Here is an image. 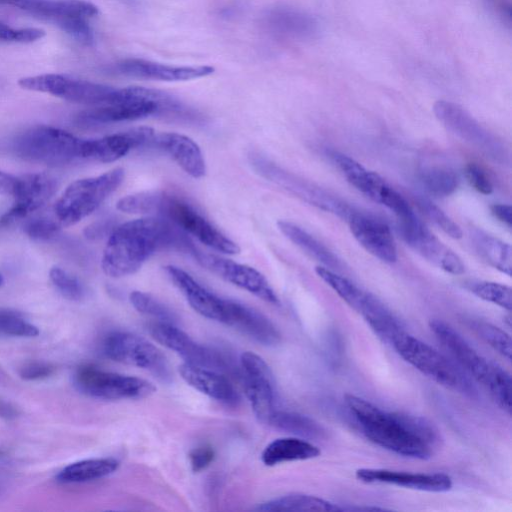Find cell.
Instances as JSON below:
<instances>
[{
  "instance_id": "cell-1",
  "label": "cell",
  "mask_w": 512,
  "mask_h": 512,
  "mask_svg": "<svg viewBox=\"0 0 512 512\" xmlns=\"http://www.w3.org/2000/svg\"><path fill=\"white\" fill-rule=\"evenodd\" d=\"M175 248L191 254L194 243L187 235L163 217L131 220L116 226L103 251V272L113 278L137 272L156 252Z\"/></svg>"
},
{
  "instance_id": "cell-2",
  "label": "cell",
  "mask_w": 512,
  "mask_h": 512,
  "mask_svg": "<svg viewBox=\"0 0 512 512\" xmlns=\"http://www.w3.org/2000/svg\"><path fill=\"white\" fill-rule=\"evenodd\" d=\"M345 402L365 436L373 443L396 454L427 459L439 441L436 427L427 419L404 412L382 410L355 395Z\"/></svg>"
},
{
  "instance_id": "cell-3",
  "label": "cell",
  "mask_w": 512,
  "mask_h": 512,
  "mask_svg": "<svg viewBox=\"0 0 512 512\" xmlns=\"http://www.w3.org/2000/svg\"><path fill=\"white\" fill-rule=\"evenodd\" d=\"M430 328L457 364L488 389L497 404L511 414V376L498 364L481 356L449 324L431 320Z\"/></svg>"
},
{
  "instance_id": "cell-4",
  "label": "cell",
  "mask_w": 512,
  "mask_h": 512,
  "mask_svg": "<svg viewBox=\"0 0 512 512\" xmlns=\"http://www.w3.org/2000/svg\"><path fill=\"white\" fill-rule=\"evenodd\" d=\"M391 345L405 361L437 383L466 396L476 395V387L462 368L428 344L403 331Z\"/></svg>"
},
{
  "instance_id": "cell-5",
  "label": "cell",
  "mask_w": 512,
  "mask_h": 512,
  "mask_svg": "<svg viewBox=\"0 0 512 512\" xmlns=\"http://www.w3.org/2000/svg\"><path fill=\"white\" fill-rule=\"evenodd\" d=\"M82 141L59 128L37 125L19 134L12 150L25 161L57 167L81 158Z\"/></svg>"
},
{
  "instance_id": "cell-6",
  "label": "cell",
  "mask_w": 512,
  "mask_h": 512,
  "mask_svg": "<svg viewBox=\"0 0 512 512\" xmlns=\"http://www.w3.org/2000/svg\"><path fill=\"white\" fill-rule=\"evenodd\" d=\"M124 170L114 168L96 177L72 182L54 206V215L62 226H71L97 210L124 180Z\"/></svg>"
},
{
  "instance_id": "cell-7",
  "label": "cell",
  "mask_w": 512,
  "mask_h": 512,
  "mask_svg": "<svg viewBox=\"0 0 512 512\" xmlns=\"http://www.w3.org/2000/svg\"><path fill=\"white\" fill-rule=\"evenodd\" d=\"M31 15L55 23L78 42L91 45L94 33L90 20L99 14L97 6L86 0H0Z\"/></svg>"
},
{
  "instance_id": "cell-8",
  "label": "cell",
  "mask_w": 512,
  "mask_h": 512,
  "mask_svg": "<svg viewBox=\"0 0 512 512\" xmlns=\"http://www.w3.org/2000/svg\"><path fill=\"white\" fill-rule=\"evenodd\" d=\"M18 85L30 91L42 92L63 100L92 106L124 101V88L94 83L62 74H41L19 79Z\"/></svg>"
},
{
  "instance_id": "cell-9",
  "label": "cell",
  "mask_w": 512,
  "mask_h": 512,
  "mask_svg": "<svg viewBox=\"0 0 512 512\" xmlns=\"http://www.w3.org/2000/svg\"><path fill=\"white\" fill-rule=\"evenodd\" d=\"M207 247L225 254H237L239 246L214 227L183 198L159 191L155 212Z\"/></svg>"
},
{
  "instance_id": "cell-10",
  "label": "cell",
  "mask_w": 512,
  "mask_h": 512,
  "mask_svg": "<svg viewBox=\"0 0 512 512\" xmlns=\"http://www.w3.org/2000/svg\"><path fill=\"white\" fill-rule=\"evenodd\" d=\"M252 168L261 177L283 188L303 201L348 220L354 211L342 200L330 195L313 183L284 170L266 157L252 153L249 156Z\"/></svg>"
},
{
  "instance_id": "cell-11",
  "label": "cell",
  "mask_w": 512,
  "mask_h": 512,
  "mask_svg": "<svg viewBox=\"0 0 512 512\" xmlns=\"http://www.w3.org/2000/svg\"><path fill=\"white\" fill-rule=\"evenodd\" d=\"M74 384L80 392L105 400L143 399L156 391V387L145 379L104 371L92 365L77 369Z\"/></svg>"
},
{
  "instance_id": "cell-12",
  "label": "cell",
  "mask_w": 512,
  "mask_h": 512,
  "mask_svg": "<svg viewBox=\"0 0 512 512\" xmlns=\"http://www.w3.org/2000/svg\"><path fill=\"white\" fill-rule=\"evenodd\" d=\"M102 352L110 360L145 369L162 380L170 378L169 364L162 351L136 334L123 331L107 334Z\"/></svg>"
},
{
  "instance_id": "cell-13",
  "label": "cell",
  "mask_w": 512,
  "mask_h": 512,
  "mask_svg": "<svg viewBox=\"0 0 512 512\" xmlns=\"http://www.w3.org/2000/svg\"><path fill=\"white\" fill-rule=\"evenodd\" d=\"M134 91L135 98L133 99L98 105L82 111L77 116L78 123L95 126L158 115L160 101L165 92L139 86H134Z\"/></svg>"
},
{
  "instance_id": "cell-14",
  "label": "cell",
  "mask_w": 512,
  "mask_h": 512,
  "mask_svg": "<svg viewBox=\"0 0 512 512\" xmlns=\"http://www.w3.org/2000/svg\"><path fill=\"white\" fill-rule=\"evenodd\" d=\"M397 221L402 239L424 259L445 272L454 275L464 273L465 266L461 258L434 236L414 212Z\"/></svg>"
},
{
  "instance_id": "cell-15",
  "label": "cell",
  "mask_w": 512,
  "mask_h": 512,
  "mask_svg": "<svg viewBox=\"0 0 512 512\" xmlns=\"http://www.w3.org/2000/svg\"><path fill=\"white\" fill-rule=\"evenodd\" d=\"M191 255L205 269L262 300L278 305L279 299L267 279L258 270L230 259L193 249Z\"/></svg>"
},
{
  "instance_id": "cell-16",
  "label": "cell",
  "mask_w": 512,
  "mask_h": 512,
  "mask_svg": "<svg viewBox=\"0 0 512 512\" xmlns=\"http://www.w3.org/2000/svg\"><path fill=\"white\" fill-rule=\"evenodd\" d=\"M433 111L438 120L461 139L494 159L505 157L500 142L458 104L439 100L435 102Z\"/></svg>"
},
{
  "instance_id": "cell-17",
  "label": "cell",
  "mask_w": 512,
  "mask_h": 512,
  "mask_svg": "<svg viewBox=\"0 0 512 512\" xmlns=\"http://www.w3.org/2000/svg\"><path fill=\"white\" fill-rule=\"evenodd\" d=\"M246 397L256 417L269 421L275 411V382L271 369L259 355L246 351L240 357Z\"/></svg>"
},
{
  "instance_id": "cell-18",
  "label": "cell",
  "mask_w": 512,
  "mask_h": 512,
  "mask_svg": "<svg viewBox=\"0 0 512 512\" xmlns=\"http://www.w3.org/2000/svg\"><path fill=\"white\" fill-rule=\"evenodd\" d=\"M56 189V179L47 174H27L18 177L13 205L0 217V225H11L39 210L54 195Z\"/></svg>"
},
{
  "instance_id": "cell-19",
  "label": "cell",
  "mask_w": 512,
  "mask_h": 512,
  "mask_svg": "<svg viewBox=\"0 0 512 512\" xmlns=\"http://www.w3.org/2000/svg\"><path fill=\"white\" fill-rule=\"evenodd\" d=\"M155 131L150 127H137L97 139L82 141L81 158L101 163L114 162L132 149L147 147Z\"/></svg>"
},
{
  "instance_id": "cell-20",
  "label": "cell",
  "mask_w": 512,
  "mask_h": 512,
  "mask_svg": "<svg viewBox=\"0 0 512 512\" xmlns=\"http://www.w3.org/2000/svg\"><path fill=\"white\" fill-rule=\"evenodd\" d=\"M357 242L385 263L396 262L397 248L388 225L372 215L353 211L347 220Z\"/></svg>"
},
{
  "instance_id": "cell-21",
  "label": "cell",
  "mask_w": 512,
  "mask_h": 512,
  "mask_svg": "<svg viewBox=\"0 0 512 512\" xmlns=\"http://www.w3.org/2000/svg\"><path fill=\"white\" fill-rule=\"evenodd\" d=\"M149 331L157 342L177 353L186 363L213 370L224 367L217 354L194 341L172 323L157 321L150 325Z\"/></svg>"
},
{
  "instance_id": "cell-22",
  "label": "cell",
  "mask_w": 512,
  "mask_h": 512,
  "mask_svg": "<svg viewBox=\"0 0 512 512\" xmlns=\"http://www.w3.org/2000/svg\"><path fill=\"white\" fill-rule=\"evenodd\" d=\"M113 71L135 78L160 81H187L209 76L215 68L209 65L172 66L139 58H127L118 61Z\"/></svg>"
},
{
  "instance_id": "cell-23",
  "label": "cell",
  "mask_w": 512,
  "mask_h": 512,
  "mask_svg": "<svg viewBox=\"0 0 512 512\" xmlns=\"http://www.w3.org/2000/svg\"><path fill=\"white\" fill-rule=\"evenodd\" d=\"M221 323L265 346H275L281 340L279 331L265 315L237 301L224 299Z\"/></svg>"
},
{
  "instance_id": "cell-24",
  "label": "cell",
  "mask_w": 512,
  "mask_h": 512,
  "mask_svg": "<svg viewBox=\"0 0 512 512\" xmlns=\"http://www.w3.org/2000/svg\"><path fill=\"white\" fill-rule=\"evenodd\" d=\"M356 478L365 483H385L427 492H446L451 478L443 473H409L388 469L361 468Z\"/></svg>"
},
{
  "instance_id": "cell-25",
  "label": "cell",
  "mask_w": 512,
  "mask_h": 512,
  "mask_svg": "<svg viewBox=\"0 0 512 512\" xmlns=\"http://www.w3.org/2000/svg\"><path fill=\"white\" fill-rule=\"evenodd\" d=\"M147 147L168 154L184 172L193 178H201L206 173L202 151L188 136L173 132L154 133Z\"/></svg>"
},
{
  "instance_id": "cell-26",
  "label": "cell",
  "mask_w": 512,
  "mask_h": 512,
  "mask_svg": "<svg viewBox=\"0 0 512 512\" xmlns=\"http://www.w3.org/2000/svg\"><path fill=\"white\" fill-rule=\"evenodd\" d=\"M165 271L194 311L208 319L222 321L223 298L206 289L179 267L168 265L165 266Z\"/></svg>"
},
{
  "instance_id": "cell-27",
  "label": "cell",
  "mask_w": 512,
  "mask_h": 512,
  "mask_svg": "<svg viewBox=\"0 0 512 512\" xmlns=\"http://www.w3.org/2000/svg\"><path fill=\"white\" fill-rule=\"evenodd\" d=\"M178 372L188 385L210 398L226 404H236L239 400L229 379L216 370L184 362Z\"/></svg>"
},
{
  "instance_id": "cell-28",
  "label": "cell",
  "mask_w": 512,
  "mask_h": 512,
  "mask_svg": "<svg viewBox=\"0 0 512 512\" xmlns=\"http://www.w3.org/2000/svg\"><path fill=\"white\" fill-rule=\"evenodd\" d=\"M329 156L352 186L381 204L391 186L380 175L367 170L353 158L338 151H329Z\"/></svg>"
},
{
  "instance_id": "cell-29",
  "label": "cell",
  "mask_w": 512,
  "mask_h": 512,
  "mask_svg": "<svg viewBox=\"0 0 512 512\" xmlns=\"http://www.w3.org/2000/svg\"><path fill=\"white\" fill-rule=\"evenodd\" d=\"M269 30L292 38L311 37L317 31V22L310 15L292 8H275L264 18Z\"/></svg>"
},
{
  "instance_id": "cell-30",
  "label": "cell",
  "mask_w": 512,
  "mask_h": 512,
  "mask_svg": "<svg viewBox=\"0 0 512 512\" xmlns=\"http://www.w3.org/2000/svg\"><path fill=\"white\" fill-rule=\"evenodd\" d=\"M320 449L311 442L299 437H283L270 442L261 454L266 466H275L285 462L303 461L316 458Z\"/></svg>"
},
{
  "instance_id": "cell-31",
  "label": "cell",
  "mask_w": 512,
  "mask_h": 512,
  "mask_svg": "<svg viewBox=\"0 0 512 512\" xmlns=\"http://www.w3.org/2000/svg\"><path fill=\"white\" fill-rule=\"evenodd\" d=\"M277 226L286 238L310 257L320 262L322 266L331 270L340 269L341 262L337 256L307 231L298 225L285 220L278 221Z\"/></svg>"
},
{
  "instance_id": "cell-32",
  "label": "cell",
  "mask_w": 512,
  "mask_h": 512,
  "mask_svg": "<svg viewBox=\"0 0 512 512\" xmlns=\"http://www.w3.org/2000/svg\"><path fill=\"white\" fill-rule=\"evenodd\" d=\"M471 240L480 258L502 273L511 275L512 250L509 244L480 230L472 232Z\"/></svg>"
},
{
  "instance_id": "cell-33",
  "label": "cell",
  "mask_w": 512,
  "mask_h": 512,
  "mask_svg": "<svg viewBox=\"0 0 512 512\" xmlns=\"http://www.w3.org/2000/svg\"><path fill=\"white\" fill-rule=\"evenodd\" d=\"M119 462L114 458H92L71 463L57 475L62 483H82L101 479L114 473Z\"/></svg>"
},
{
  "instance_id": "cell-34",
  "label": "cell",
  "mask_w": 512,
  "mask_h": 512,
  "mask_svg": "<svg viewBox=\"0 0 512 512\" xmlns=\"http://www.w3.org/2000/svg\"><path fill=\"white\" fill-rule=\"evenodd\" d=\"M258 511H342L344 508L313 495L293 493L261 503Z\"/></svg>"
},
{
  "instance_id": "cell-35",
  "label": "cell",
  "mask_w": 512,
  "mask_h": 512,
  "mask_svg": "<svg viewBox=\"0 0 512 512\" xmlns=\"http://www.w3.org/2000/svg\"><path fill=\"white\" fill-rule=\"evenodd\" d=\"M269 424L297 437L316 439L324 436L323 427L313 419L294 412L274 411Z\"/></svg>"
},
{
  "instance_id": "cell-36",
  "label": "cell",
  "mask_w": 512,
  "mask_h": 512,
  "mask_svg": "<svg viewBox=\"0 0 512 512\" xmlns=\"http://www.w3.org/2000/svg\"><path fill=\"white\" fill-rule=\"evenodd\" d=\"M315 272L340 298L360 314L368 299V292L361 290L350 280L324 266H316Z\"/></svg>"
},
{
  "instance_id": "cell-37",
  "label": "cell",
  "mask_w": 512,
  "mask_h": 512,
  "mask_svg": "<svg viewBox=\"0 0 512 512\" xmlns=\"http://www.w3.org/2000/svg\"><path fill=\"white\" fill-rule=\"evenodd\" d=\"M421 182L432 194L440 197L452 194L459 183L456 173L445 167H428L421 171Z\"/></svg>"
},
{
  "instance_id": "cell-38",
  "label": "cell",
  "mask_w": 512,
  "mask_h": 512,
  "mask_svg": "<svg viewBox=\"0 0 512 512\" xmlns=\"http://www.w3.org/2000/svg\"><path fill=\"white\" fill-rule=\"evenodd\" d=\"M129 299L132 306L139 313L151 316L158 322L174 324V313L150 294L141 291H133L130 293Z\"/></svg>"
},
{
  "instance_id": "cell-39",
  "label": "cell",
  "mask_w": 512,
  "mask_h": 512,
  "mask_svg": "<svg viewBox=\"0 0 512 512\" xmlns=\"http://www.w3.org/2000/svg\"><path fill=\"white\" fill-rule=\"evenodd\" d=\"M471 292L485 301L496 304L508 311L512 307V292L511 288L507 285L480 281L470 285Z\"/></svg>"
},
{
  "instance_id": "cell-40",
  "label": "cell",
  "mask_w": 512,
  "mask_h": 512,
  "mask_svg": "<svg viewBox=\"0 0 512 512\" xmlns=\"http://www.w3.org/2000/svg\"><path fill=\"white\" fill-rule=\"evenodd\" d=\"M471 326L480 335V337L484 339L498 353H500L508 360L511 359V338L505 331L492 325L491 323H487L481 320L473 321Z\"/></svg>"
},
{
  "instance_id": "cell-41",
  "label": "cell",
  "mask_w": 512,
  "mask_h": 512,
  "mask_svg": "<svg viewBox=\"0 0 512 512\" xmlns=\"http://www.w3.org/2000/svg\"><path fill=\"white\" fill-rule=\"evenodd\" d=\"M159 191H143L127 195L118 200L116 208L130 214H152L155 212Z\"/></svg>"
},
{
  "instance_id": "cell-42",
  "label": "cell",
  "mask_w": 512,
  "mask_h": 512,
  "mask_svg": "<svg viewBox=\"0 0 512 512\" xmlns=\"http://www.w3.org/2000/svg\"><path fill=\"white\" fill-rule=\"evenodd\" d=\"M417 205L428 219H430L435 225H437L443 232H445L451 238H462L463 232L460 226L457 223H455L441 208H439L433 202L426 198L419 197L417 199Z\"/></svg>"
},
{
  "instance_id": "cell-43",
  "label": "cell",
  "mask_w": 512,
  "mask_h": 512,
  "mask_svg": "<svg viewBox=\"0 0 512 512\" xmlns=\"http://www.w3.org/2000/svg\"><path fill=\"white\" fill-rule=\"evenodd\" d=\"M0 334L17 337H35L39 329L19 313L0 309Z\"/></svg>"
},
{
  "instance_id": "cell-44",
  "label": "cell",
  "mask_w": 512,
  "mask_h": 512,
  "mask_svg": "<svg viewBox=\"0 0 512 512\" xmlns=\"http://www.w3.org/2000/svg\"><path fill=\"white\" fill-rule=\"evenodd\" d=\"M49 277L52 284L59 291V293L72 301H79L85 295V290L80 281L68 274L65 270L59 267L51 268Z\"/></svg>"
},
{
  "instance_id": "cell-45",
  "label": "cell",
  "mask_w": 512,
  "mask_h": 512,
  "mask_svg": "<svg viewBox=\"0 0 512 512\" xmlns=\"http://www.w3.org/2000/svg\"><path fill=\"white\" fill-rule=\"evenodd\" d=\"M61 227L56 217L40 216L28 220L23 226V231L33 240L46 241L55 237Z\"/></svg>"
},
{
  "instance_id": "cell-46",
  "label": "cell",
  "mask_w": 512,
  "mask_h": 512,
  "mask_svg": "<svg viewBox=\"0 0 512 512\" xmlns=\"http://www.w3.org/2000/svg\"><path fill=\"white\" fill-rule=\"evenodd\" d=\"M38 28H15L0 22V42L30 43L44 37Z\"/></svg>"
},
{
  "instance_id": "cell-47",
  "label": "cell",
  "mask_w": 512,
  "mask_h": 512,
  "mask_svg": "<svg viewBox=\"0 0 512 512\" xmlns=\"http://www.w3.org/2000/svg\"><path fill=\"white\" fill-rule=\"evenodd\" d=\"M465 176L470 185L478 192L488 195L493 191V185L486 172L476 163L465 167Z\"/></svg>"
},
{
  "instance_id": "cell-48",
  "label": "cell",
  "mask_w": 512,
  "mask_h": 512,
  "mask_svg": "<svg viewBox=\"0 0 512 512\" xmlns=\"http://www.w3.org/2000/svg\"><path fill=\"white\" fill-rule=\"evenodd\" d=\"M54 371L55 367L51 363L32 361L19 368V375L24 380H42L52 375Z\"/></svg>"
},
{
  "instance_id": "cell-49",
  "label": "cell",
  "mask_w": 512,
  "mask_h": 512,
  "mask_svg": "<svg viewBox=\"0 0 512 512\" xmlns=\"http://www.w3.org/2000/svg\"><path fill=\"white\" fill-rule=\"evenodd\" d=\"M215 452L211 446L202 445L194 448L189 453L191 469L200 472L207 468L214 460Z\"/></svg>"
},
{
  "instance_id": "cell-50",
  "label": "cell",
  "mask_w": 512,
  "mask_h": 512,
  "mask_svg": "<svg viewBox=\"0 0 512 512\" xmlns=\"http://www.w3.org/2000/svg\"><path fill=\"white\" fill-rule=\"evenodd\" d=\"M115 227L110 219H103L88 226L85 229V235L87 238L97 239L104 236L109 231L112 232Z\"/></svg>"
},
{
  "instance_id": "cell-51",
  "label": "cell",
  "mask_w": 512,
  "mask_h": 512,
  "mask_svg": "<svg viewBox=\"0 0 512 512\" xmlns=\"http://www.w3.org/2000/svg\"><path fill=\"white\" fill-rule=\"evenodd\" d=\"M492 214L499 221L511 227L512 224V208L508 204H494L490 207Z\"/></svg>"
},
{
  "instance_id": "cell-52",
  "label": "cell",
  "mask_w": 512,
  "mask_h": 512,
  "mask_svg": "<svg viewBox=\"0 0 512 512\" xmlns=\"http://www.w3.org/2000/svg\"><path fill=\"white\" fill-rule=\"evenodd\" d=\"M17 180L18 177H14L0 170V194L13 196Z\"/></svg>"
},
{
  "instance_id": "cell-53",
  "label": "cell",
  "mask_w": 512,
  "mask_h": 512,
  "mask_svg": "<svg viewBox=\"0 0 512 512\" xmlns=\"http://www.w3.org/2000/svg\"><path fill=\"white\" fill-rule=\"evenodd\" d=\"M18 415V410L12 404L0 401V417L7 420L14 419Z\"/></svg>"
},
{
  "instance_id": "cell-54",
  "label": "cell",
  "mask_w": 512,
  "mask_h": 512,
  "mask_svg": "<svg viewBox=\"0 0 512 512\" xmlns=\"http://www.w3.org/2000/svg\"><path fill=\"white\" fill-rule=\"evenodd\" d=\"M4 284V279H3V276L1 275L0 273V287Z\"/></svg>"
}]
</instances>
